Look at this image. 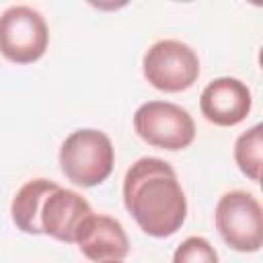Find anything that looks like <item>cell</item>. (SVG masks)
I'll return each instance as SVG.
<instances>
[{
    "instance_id": "1",
    "label": "cell",
    "mask_w": 263,
    "mask_h": 263,
    "mask_svg": "<svg viewBox=\"0 0 263 263\" xmlns=\"http://www.w3.org/2000/svg\"><path fill=\"white\" fill-rule=\"evenodd\" d=\"M123 203L138 226L156 238L175 234L187 218V197L177 173L156 156H144L127 168Z\"/></svg>"
},
{
    "instance_id": "2",
    "label": "cell",
    "mask_w": 263,
    "mask_h": 263,
    "mask_svg": "<svg viewBox=\"0 0 263 263\" xmlns=\"http://www.w3.org/2000/svg\"><path fill=\"white\" fill-rule=\"evenodd\" d=\"M113 162V144L101 129H76L60 146V168L78 187L101 185L111 175Z\"/></svg>"
},
{
    "instance_id": "3",
    "label": "cell",
    "mask_w": 263,
    "mask_h": 263,
    "mask_svg": "<svg viewBox=\"0 0 263 263\" xmlns=\"http://www.w3.org/2000/svg\"><path fill=\"white\" fill-rule=\"evenodd\" d=\"M216 228L238 253H255L263 245V210L259 199L242 189L224 193L216 203Z\"/></svg>"
},
{
    "instance_id": "4",
    "label": "cell",
    "mask_w": 263,
    "mask_h": 263,
    "mask_svg": "<svg viewBox=\"0 0 263 263\" xmlns=\"http://www.w3.org/2000/svg\"><path fill=\"white\" fill-rule=\"evenodd\" d=\"M144 78L158 90L181 92L191 88L199 76L195 49L179 39H160L150 45L142 60Z\"/></svg>"
},
{
    "instance_id": "5",
    "label": "cell",
    "mask_w": 263,
    "mask_h": 263,
    "mask_svg": "<svg viewBox=\"0 0 263 263\" xmlns=\"http://www.w3.org/2000/svg\"><path fill=\"white\" fill-rule=\"evenodd\" d=\"M136 134L150 146L183 150L195 140V121L187 109L168 101H148L134 113Z\"/></svg>"
},
{
    "instance_id": "6",
    "label": "cell",
    "mask_w": 263,
    "mask_h": 263,
    "mask_svg": "<svg viewBox=\"0 0 263 263\" xmlns=\"http://www.w3.org/2000/svg\"><path fill=\"white\" fill-rule=\"evenodd\" d=\"M49 43V29L41 12L31 6H10L0 16V53L14 64L37 62Z\"/></svg>"
},
{
    "instance_id": "7",
    "label": "cell",
    "mask_w": 263,
    "mask_h": 263,
    "mask_svg": "<svg viewBox=\"0 0 263 263\" xmlns=\"http://www.w3.org/2000/svg\"><path fill=\"white\" fill-rule=\"evenodd\" d=\"M253 99L249 86L232 76L212 80L199 97L201 115L220 127H232L247 119L251 113Z\"/></svg>"
},
{
    "instance_id": "8",
    "label": "cell",
    "mask_w": 263,
    "mask_h": 263,
    "mask_svg": "<svg viewBox=\"0 0 263 263\" xmlns=\"http://www.w3.org/2000/svg\"><path fill=\"white\" fill-rule=\"evenodd\" d=\"M76 245L92 263L123 261L129 253V240L119 220L105 214H90L76 232Z\"/></svg>"
},
{
    "instance_id": "9",
    "label": "cell",
    "mask_w": 263,
    "mask_h": 263,
    "mask_svg": "<svg viewBox=\"0 0 263 263\" xmlns=\"http://www.w3.org/2000/svg\"><path fill=\"white\" fill-rule=\"evenodd\" d=\"M92 214L90 203L76 191L55 187L43 201L41 208V230L62 242H76L80 224Z\"/></svg>"
},
{
    "instance_id": "10",
    "label": "cell",
    "mask_w": 263,
    "mask_h": 263,
    "mask_svg": "<svg viewBox=\"0 0 263 263\" xmlns=\"http://www.w3.org/2000/svg\"><path fill=\"white\" fill-rule=\"evenodd\" d=\"M58 187V183L49 181V179H31L27 181L14 195L12 205H10V214L12 220L16 224L18 230L27 232V234H43L41 230V208L45 197Z\"/></svg>"
},
{
    "instance_id": "11",
    "label": "cell",
    "mask_w": 263,
    "mask_h": 263,
    "mask_svg": "<svg viewBox=\"0 0 263 263\" xmlns=\"http://www.w3.org/2000/svg\"><path fill=\"white\" fill-rule=\"evenodd\" d=\"M234 160L242 175L251 181L261 179V164H263V127L261 123L253 125L251 129L242 132L234 144Z\"/></svg>"
},
{
    "instance_id": "12",
    "label": "cell",
    "mask_w": 263,
    "mask_h": 263,
    "mask_svg": "<svg viewBox=\"0 0 263 263\" xmlns=\"http://www.w3.org/2000/svg\"><path fill=\"white\" fill-rule=\"evenodd\" d=\"M173 263H220V259L208 238L189 236L175 249Z\"/></svg>"
},
{
    "instance_id": "13",
    "label": "cell",
    "mask_w": 263,
    "mask_h": 263,
    "mask_svg": "<svg viewBox=\"0 0 263 263\" xmlns=\"http://www.w3.org/2000/svg\"><path fill=\"white\" fill-rule=\"evenodd\" d=\"M115 263H123V261H115Z\"/></svg>"
}]
</instances>
